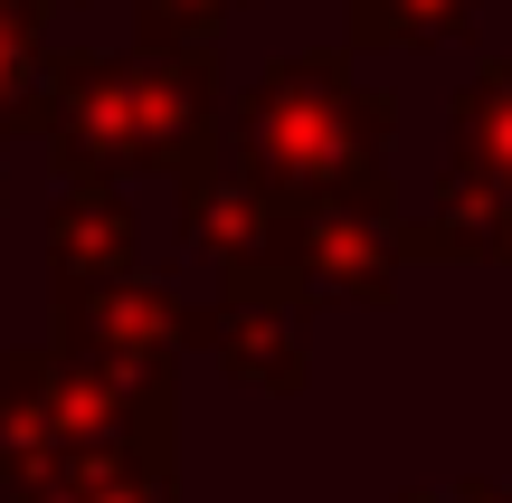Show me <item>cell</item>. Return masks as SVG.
<instances>
[{
	"instance_id": "6",
	"label": "cell",
	"mask_w": 512,
	"mask_h": 503,
	"mask_svg": "<svg viewBox=\"0 0 512 503\" xmlns=\"http://www.w3.org/2000/svg\"><path fill=\"white\" fill-rule=\"evenodd\" d=\"M19 76H29V10L0 0V105L19 95Z\"/></svg>"
},
{
	"instance_id": "7",
	"label": "cell",
	"mask_w": 512,
	"mask_h": 503,
	"mask_svg": "<svg viewBox=\"0 0 512 503\" xmlns=\"http://www.w3.org/2000/svg\"><path fill=\"white\" fill-rule=\"evenodd\" d=\"M408 503H512V494H494V485H456V494H408Z\"/></svg>"
},
{
	"instance_id": "4",
	"label": "cell",
	"mask_w": 512,
	"mask_h": 503,
	"mask_svg": "<svg viewBox=\"0 0 512 503\" xmlns=\"http://www.w3.org/2000/svg\"><path fill=\"white\" fill-rule=\"evenodd\" d=\"M67 342L86 361H105V371H133V380H162L171 342H181V304L162 295H114V285H95V295H67Z\"/></svg>"
},
{
	"instance_id": "3",
	"label": "cell",
	"mask_w": 512,
	"mask_h": 503,
	"mask_svg": "<svg viewBox=\"0 0 512 503\" xmlns=\"http://www.w3.org/2000/svg\"><path fill=\"white\" fill-rule=\"evenodd\" d=\"M10 503H181V485H171V447L105 437V447H67L48 475L10 485Z\"/></svg>"
},
{
	"instance_id": "5",
	"label": "cell",
	"mask_w": 512,
	"mask_h": 503,
	"mask_svg": "<svg viewBox=\"0 0 512 503\" xmlns=\"http://www.w3.org/2000/svg\"><path fill=\"white\" fill-rule=\"evenodd\" d=\"M219 361L238 380H266V390H294V380H304V342L285 333V323H266V314H219Z\"/></svg>"
},
{
	"instance_id": "1",
	"label": "cell",
	"mask_w": 512,
	"mask_h": 503,
	"mask_svg": "<svg viewBox=\"0 0 512 503\" xmlns=\"http://www.w3.org/2000/svg\"><path fill=\"white\" fill-rule=\"evenodd\" d=\"M67 162H171L181 133L200 124V76L190 67H76L48 105Z\"/></svg>"
},
{
	"instance_id": "2",
	"label": "cell",
	"mask_w": 512,
	"mask_h": 503,
	"mask_svg": "<svg viewBox=\"0 0 512 503\" xmlns=\"http://www.w3.org/2000/svg\"><path fill=\"white\" fill-rule=\"evenodd\" d=\"M247 133H256V171H266V181H304V190L361 181V162H370V105L323 57L275 67L266 95H256V114H247Z\"/></svg>"
}]
</instances>
